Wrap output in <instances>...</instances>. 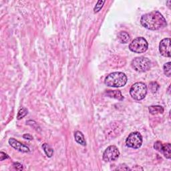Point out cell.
Segmentation results:
<instances>
[{"mask_svg": "<svg viewBox=\"0 0 171 171\" xmlns=\"http://www.w3.org/2000/svg\"><path fill=\"white\" fill-rule=\"evenodd\" d=\"M143 27L150 30H159L167 26L166 19L158 11H153L143 15L140 19Z\"/></svg>", "mask_w": 171, "mask_h": 171, "instance_id": "cell-1", "label": "cell"}, {"mask_svg": "<svg viewBox=\"0 0 171 171\" xmlns=\"http://www.w3.org/2000/svg\"><path fill=\"white\" fill-rule=\"evenodd\" d=\"M13 167L15 168V169H16L17 170H23L22 164L19 163H13Z\"/></svg>", "mask_w": 171, "mask_h": 171, "instance_id": "cell-21", "label": "cell"}, {"mask_svg": "<svg viewBox=\"0 0 171 171\" xmlns=\"http://www.w3.org/2000/svg\"><path fill=\"white\" fill-rule=\"evenodd\" d=\"M7 159H9V156L7 154L4 153L3 152H0V160L2 161V160Z\"/></svg>", "mask_w": 171, "mask_h": 171, "instance_id": "cell-22", "label": "cell"}, {"mask_svg": "<svg viewBox=\"0 0 171 171\" xmlns=\"http://www.w3.org/2000/svg\"><path fill=\"white\" fill-rule=\"evenodd\" d=\"M74 138L76 141L82 146H86V142L84 136L80 131H76L74 133Z\"/></svg>", "mask_w": 171, "mask_h": 171, "instance_id": "cell-13", "label": "cell"}, {"mask_svg": "<svg viewBox=\"0 0 171 171\" xmlns=\"http://www.w3.org/2000/svg\"><path fill=\"white\" fill-rule=\"evenodd\" d=\"M105 94L106 96L110 97V98H115L118 100H124V97L122 95L121 91L119 90H107L105 92Z\"/></svg>", "mask_w": 171, "mask_h": 171, "instance_id": "cell-11", "label": "cell"}, {"mask_svg": "<svg viewBox=\"0 0 171 171\" xmlns=\"http://www.w3.org/2000/svg\"><path fill=\"white\" fill-rule=\"evenodd\" d=\"M130 94L134 100H142L145 98L147 94V86L143 82H136L132 86Z\"/></svg>", "mask_w": 171, "mask_h": 171, "instance_id": "cell-3", "label": "cell"}, {"mask_svg": "<svg viewBox=\"0 0 171 171\" xmlns=\"http://www.w3.org/2000/svg\"><path fill=\"white\" fill-rule=\"evenodd\" d=\"M154 149L161 152L166 159H170L171 158V145L170 143L163 144L160 141H157L154 145Z\"/></svg>", "mask_w": 171, "mask_h": 171, "instance_id": "cell-8", "label": "cell"}, {"mask_svg": "<svg viewBox=\"0 0 171 171\" xmlns=\"http://www.w3.org/2000/svg\"><path fill=\"white\" fill-rule=\"evenodd\" d=\"M105 2H106L105 1H102V0H100V1H98V3H96V6L94 7V12L95 13L99 12L101 10V9L102 8V7L104 6V4L105 3Z\"/></svg>", "mask_w": 171, "mask_h": 171, "instance_id": "cell-19", "label": "cell"}, {"mask_svg": "<svg viewBox=\"0 0 171 171\" xmlns=\"http://www.w3.org/2000/svg\"><path fill=\"white\" fill-rule=\"evenodd\" d=\"M149 88L151 90L152 93H154V92H156V91L159 90V85L157 82H152L150 83V86H149Z\"/></svg>", "mask_w": 171, "mask_h": 171, "instance_id": "cell-18", "label": "cell"}, {"mask_svg": "<svg viewBox=\"0 0 171 171\" xmlns=\"http://www.w3.org/2000/svg\"><path fill=\"white\" fill-rule=\"evenodd\" d=\"M128 78L125 74L122 72H113L106 76L104 80L105 84L112 88H121L124 86L127 83Z\"/></svg>", "mask_w": 171, "mask_h": 171, "instance_id": "cell-2", "label": "cell"}, {"mask_svg": "<svg viewBox=\"0 0 171 171\" xmlns=\"http://www.w3.org/2000/svg\"><path fill=\"white\" fill-rule=\"evenodd\" d=\"M23 138H25V139L30 140L33 139V136H32L31 135H30V134H25V135L23 136Z\"/></svg>", "mask_w": 171, "mask_h": 171, "instance_id": "cell-23", "label": "cell"}, {"mask_svg": "<svg viewBox=\"0 0 171 171\" xmlns=\"http://www.w3.org/2000/svg\"><path fill=\"white\" fill-rule=\"evenodd\" d=\"M149 47V44L145 38L142 37H138L134 40L129 45V49L132 51V52L141 54L144 53L148 49Z\"/></svg>", "mask_w": 171, "mask_h": 171, "instance_id": "cell-5", "label": "cell"}, {"mask_svg": "<svg viewBox=\"0 0 171 171\" xmlns=\"http://www.w3.org/2000/svg\"><path fill=\"white\" fill-rule=\"evenodd\" d=\"M126 144L127 146L132 149H139L142 144V136L138 132H132L127 137Z\"/></svg>", "mask_w": 171, "mask_h": 171, "instance_id": "cell-6", "label": "cell"}, {"mask_svg": "<svg viewBox=\"0 0 171 171\" xmlns=\"http://www.w3.org/2000/svg\"><path fill=\"white\" fill-rule=\"evenodd\" d=\"M159 51L162 55L170 58V39L165 38L160 41L159 44Z\"/></svg>", "mask_w": 171, "mask_h": 171, "instance_id": "cell-9", "label": "cell"}, {"mask_svg": "<svg viewBox=\"0 0 171 171\" xmlns=\"http://www.w3.org/2000/svg\"><path fill=\"white\" fill-rule=\"evenodd\" d=\"M9 144H10V146H12L13 149H15L16 150L20 152L27 153V152H29L30 151L29 147H27L24 144H22V143L20 142L19 141L16 140L15 138H10V140H9Z\"/></svg>", "mask_w": 171, "mask_h": 171, "instance_id": "cell-10", "label": "cell"}, {"mask_svg": "<svg viewBox=\"0 0 171 171\" xmlns=\"http://www.w3.org/2000/svg\"><path fill=\"white\" fill-rule=\"evenodd\" d=\"M170 86H169V88H168V93H169V94H170Z\"/></svg>", "mask_w": 171, "mask_h": 171, "instance_id": "cell-24", "label": "cell"}, {"mask_svg": "<svg viewBox=\"0 0 171 171\" xmlns=\"http://www.w3.org/2000/svg\"><path fill=\"white\" fill-rule=\"evenodd\" d=\"M118 40L122 44L128 43L131 40V36L126 31H121L118 35Z\"/></svg>", "mask_w": 171, "mask_h": 171, "instance_id": "cell-14", "label": "cell"}, {"mask_svg": "<svg viewBox=\"0 0 171 171\" xmlns=\"http://www.w3.org/2000/svg\"><path fill=\"white\" fill-rule=\"evenodd\" d=\"M131 66L138 72H145L150 70L151 62L150 59L146 57H137L131 62Z\"/></svg>", "mask_w": 171, "mask_h": 171, "instance_id": "cell-4", "label": "cell"}, {"mask_svg": "<svg viewBox=\"0 0 171 171\" xmlns=\"http://www.w3.org/2000/svg\"><path fill=\"white\" fill-rule=\"evenodd\" d=\"M42 148H43L44 151L45 153L46 156L49 157V158L52 156V155L54 154V150L52 149V148H51V146L50 145L46 144V143H44V144L42 145Z\"/></svg>", "mask_w": 171, "mask_h": 171, "instance_id": "cell-15", "label": "cell"}, {"mask_svg": "<svg viewBox=\"0 0 171 171\" xmlns=\"http://www.w3.org/2000/svg\"><path fill=\"white\" fill-rule=\"evenodd\" d=\"M170 65L171 63L170 62H169L167 63H166L163 66V70H164V74L168 76V77H170L171 76V70H170Z\"/></svg>", "mask_w": 171, "mask_h": 171, "instance_id": "cell-16", "label": "cell"}, {"mask_svg": "<svg viewBox=\"0 0 171 171\" xmlns=\"http://www.w3.org/2000/svg\"><path fill=\"white\" fill-rule=\"evenodd\" d=\"M120 156V152L116 146H110L105 150L103 153V160L105 162H112L116 160Z\"/></svg>", "mask_w": 171, "mask_h": 171, "instance_id": "cell-7", "label": "cell"}, {"mask_svg": "<svg viewBox=\"0 0 171 171\" xmlns=\"http://www.w3.org/2000/svg\"><path fill=\"white\" fill-rule=\"evenodd\" d=\"M149 112L152 115H157L160 114H163L164 112V108L163 106L156 105V106H151L149 108Z\"/></svg>", "mask_w": 171, "mask_h": 171, "instance_id": "cell-12", "label": "cell"}, {"mask_svg": "<svg viewBox=\"0 0 171 171\" xmlns=\"http://www.w3.org/2000/svg\"><path fill=\"white\" fill-rule=\"evenodd\" d=\"M27 114V110L24 107L21 108L19 110V111H18L17 118V120H20V119L24 118V116H26Z\"/></svg>", "mask_w": 171, "mask_h": 171, "instance_id": "cell-17", "label": "cell"}, {"mask_svg": "<svg viewBox=\"0 0 171 171\" xmlns=\"http://www.w3.org/2000/svg\"><path fill=\"white\" fill-rule=\"evenodd\" d=\"M115 170H131V169H129L126 164H121V165L118 166Z\"/></svg>", "mask_w": 171, "mask_h": 171, "instance_id": "cell-20", "label": "cell"}]
</instances>
